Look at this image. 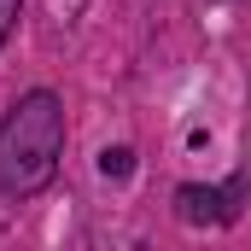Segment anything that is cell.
I'll list each match as a JSON object with an SVG mask.
<instances>
[{"instance_id":"obj_1","label":"cell","mask_w":251,"mask_h":251,"mask_svg":"<svg viewBox=\"0 0 251 251\" xmlns=\"http://www.w3.org/2000/svg\"><path fill=\"white\" fill-rule=\"evenodd\" d=\"M64 152V105L41 88L29 100H18L0 123V193L24 199V193L47 187Z\"/></svg>"},{"instance_id":"obj_2","label":"cell","mask_w":251,"mask_h":251,"mask_svg":"<svg viewBox=\"0 0 251 251\" xmlns=\"http://www.w3.org/2000/svg\"><path fill=\"white\" fill-rule=\"evenodd\" d=\"M176 199H181V222H210V216H216V204H222L210 187H181Z\"/></svg>"},{"instance_id":"obj_3","label":"cell","mask_w":251,"mask_h":251,"mask_svg":"<svg viewBox=\"0 0 251 251\" xmlns=\"http://www.w3.org/2000/svg\"><path fill=\"white\" fill-rule=\"evenodd\" d=\"M100 170H105L111 181H123L128 170H134V152H128V146H105V152H100Z\"/></svg>"},{"instance_id":"obj_4","label":"cell","mask_w":251,"mask_h":251,"mask_svg":"<svg viewBox=\"0 0 251 251\" xmlns=\"http://www.w3.org/2000/svg\"><path fill=\"white\" fill-rule=\"evenodd\" d=\"M18 6H24V0H0V47H6V35H12V24H18Z\"/></svg>"}]
</instances>
